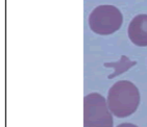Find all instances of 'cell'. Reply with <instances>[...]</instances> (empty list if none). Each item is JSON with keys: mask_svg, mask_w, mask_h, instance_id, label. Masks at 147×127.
<instances>
[{"mask_svg": "<svg viewBox=\"0 0 147 127\" xmlns=\"http://www.w3.org/2000/svg\"><path fill=\"white\" fill-rule=\"evenodd\" d=\"M107 101L111 113L118 118H125L137 110L140 104V93L133 82L120 80L112 85Z\"/></svg>", "mask_w": 147, "mask_h": 127, "instance_id": "obj_1", "label": "cell"}, {"mask_svg": "<svg viewBox=\"0 0 147 127\" xmlns=\"http://www.w3.org/2000/svg\"><path fill=\"white\" fill-rule=\"evenodd\" d=\"M84 127H113V117L108 101L98 93L84 99Z\"/></svg>", "mask_w": 147, "mask_h": 127, "instance_id": "obj_2", "label": "cell"}, {"mask_svg": "<svg viewBox=\"0 0 147 127\" xmlns=\"http://www.w3.org/2000/svg\"><path fill=\"white\" fill-rule=\"evenodd\" d=\"M123 17L116 6L105 4L99 5L91 13L89 26L95 34L107 36L116 32L122 25Z\"/></svg>", "mask_w": 147, "mask_h": 127, "instance_id": "obj_3", "label": "cell"}, {"mask_svg": "<svg viewBox=\"0 0 147 127\" xmlns=\"http://www.w3.org/2000/svg\"><path fill=\"white\" fill-rule=\"evenodd\" d=\"M128 37L137 46H147V15H138L128 26Z\"/></svg>", "mask_w": 147, "mask_h": 127, "instance_id": "obj_4", "label": "cell"}, {"mask_svg": "<svg viewBox=\"0 0 147 127\" xmlns=\"http://www.w3.org/2000/svg\"><path fill=\"white\" fill-rule=\"evenodd\" d=\"M117 127H138V126L135 124H131V123H123V124L118 125Z\"/></svg>", "mask_w": 147, "mask_h": 127, "instance_id": "obj_5", "label": "cell"}]
</instances>
